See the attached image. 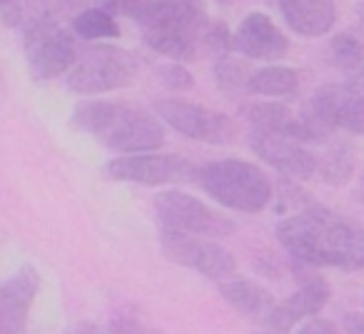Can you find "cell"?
<instances>
[{
  "instance_id": "1",
  "label": "cell",
  "mask_w": 364,
  "mask_h": 334,
  "mask_svg": "<svg viewBox=\"0 0 364 334\" xmlns=\"http://www.w3.org/2000/svg\"><path fill=\"white\" fill-rule=\"evenodd\" d=\"M282 247L307 267L357 272L364 267V227L327 208H307L277 225Z\"/></svg>"
},
{
  "instance_id": "2",
  "label": "cell",
  "mask_w": 364,
  "mask_h": 334,
  "mask_svg": "<svg viewBox=\"0 0 364 334\" xmlns=\"http://www.w3.org/2000/svg\"><path fill=\"white\" fill-rule=\"evenodd\" d=\"M100 8L137 23L147 48L170 60H193L210 28L203 0H102Z\"/></svg>"
},
{
  "instance_id": "3",
  "label": "cell",
  "mask_w": 364,
  "mask_h": 334,
  "mask_svg": "<svg viewBox=\"0 0 364 334\" xmlns=\"http://www.w3.org/2000/svg\"><path fill=\"white\" fill-rule=\"evenodd\" d=\"M73 127L122 155L152 152L165 142V127L155 115L110 100L77 102L73 110Z\"/></svg>"
},
{
  "instance_id": "4",
  "label": "cell",
  "mask_w": 364,
  "mask_h": 334,
  "mask_svg": "<svg viewBox=\"0 0 364 334\" xmlns=\"http://www.w3.org/2000/svg\"><path fill=\"white\" fill-rule=\"evenodd\" d=\"M11 26H23V41H26V60L36 80H55L68 75L77 60L75 33L58 26V21L36 6H16L6 13Z\"/></svg>"
},
{
  "instance_id": "5",
  "label": "cell",
  "mask_w": 364,
  "mask_h": 334,
  "mask_svg": "<svg viewBox=\"0 0 364 334\" xmlns=\"http://www.w3.org/2000/svg\"><path fill=\"white\" fill-rule=\"evenodd\" d=\"M195 180L215 203L237 212H262L272 200V183L262 167L237 157L208 162L198 170Z\"/></svg>"
},
{
  "instance_id": "6",
  "label": "cell",
  "mask_w": 364,
  "mask_h": 334,
  "mask_svg": "<svg viewBox=\"0 0 364 334\" xmlns=\"http://www.w3.org/2000/svg\"><path fill=\"white\" fill-rule=\"evenodd\" d=\"M140 72V63L125 48L90 45L77 55L75 65L65 75L68 90L80 95H102L127 87Z\"/></svg>"
},
{
  "instance_id": "7",
  "label": "cell",
  "mask_w": 364,
  "mask_h": 334,
  "mask_svg": "<svg viewBox=\"0 0 364 334\" xmlns=\"http://www.w3.org/2000/svg\"><path fill=\"white\" fill-rule=\"evenodd\" d=\"M155 215L162 230L182 235H200V237H225L232 235L235 222L228 215L218 212L195 195L182 190H167L155 198Z\"/></svg>"
},
{
  "instance_id": "8",
  "label": "cell",
  "mask_w": 364,
  "mask_h": 334,
  "mask_svg": "<svg viewBox=\"0 0 364 334\" xmlns=\"http://www.w3.org/2000/svg\"><path fill=\"white\" fill-rule=\"evenodd\" d=\"M160 244H162V254L170 262L193 269V272H200L210 279H218V282L230 279L235 274V269H237L232 252L210 237L162 230Z\"/></svg>"
},
{
  "instance_id": "9",
  "label": "cell",
  "mask_w": 364,
  "mask_h": 334,
  "mask_svg": "<svg viewBox=\"0 0 364 334\" xmlns=\"http://www.w3.org/2000/svg\"><path fill=\"white\" fill-rule=\"evenodd\" d=\"M155 112L172 130L198 142L225 145V142L235 140V132H237L235 120H230L225 112L210 110V107L198 105V102L167 97V100L155 102Z\"/></svg>"
},
{
  "instance_id": "10",
  "label": "cell",
  "mask_w": 364,
  "mask_h": 334,
  "mask_svg": "<svg viewBox=\"0 0 364 334\" xmlns=\"http://www.w3.org/2000/svg\"><path fill=\"white\" fill-rule=\"evenodd\" d=\"M107 175L120 183L135 185H175L195 178L198 170L180 155L165 152H137V155H120L117 160L107 162Z\"/></svg>"
},
{
  "instance_id": "11",
  "label": "cell",
  "mask_w": 364,
  "mask_h": 334,
  "mask_svg": "<svg viewBox=\"0 0 364 334\" xmlns=\"http://www.w3.org/2000/svg\"><path fill=\"white\" fill-rule=\"evenodd\" d=\"M329 302V284L317 272H309L307 264H302L299 272V287L287 299L277 302L264 319V327L269 334H287L297 322H304L309 317H317L319 309Z\"/></svg>"
},
{
  "instance_id": "12",
  "label": "cell",
  "mask_w": 364,
  "mask_h": 334,
  "mask_svg": "<svg viewBox=\"0 0 364 334\" xmlns=\"http://www.w3.org/2000/svg\"><path fill=\"white\" fill-rule=\"evenodd\" d=\"M250 147L262 162L272 165L282 175L294 180H309L317 175L319 155H314L304 142L287 135H274V132H250Z\"/></svg>"
},
{
  "instance_id": "13",
  "label": "cell",
  "mask_w": 364,
  "mask_h": 334,
  "mask_svg": "<svg viewBox=\"0 0 364 334\" xmlns=\"http://www.w3.org/2000/svg\"><path fill=\"white\" fill-rule=\"evenodd\" d=\"M232 50L250 60L274 63L289 50V41L264 13H247L232 33Z\"/></svg>"
},
{
  "instance_id": "14",
  "label": "cell",
  "mask_w": 364,
  "mask_h": 334,
  "mask_svg": "<svg viewBox=\"0 0 364 334\" xmlns=\"http://www.w3.org/2000/svg\"><path fill=\"white\" fill-rule=\"evenodd\" d=\"M38 289L41 277L31 264L13 272L0 284V334H26Z\"/></svg>"
},
{
  "instance_id": "15",
  "label": "cell",
  "mask_w": 364,
  "mask_h": 334,
  "mask_svg": "<svg viewBox=\"0 0 364 334\" xmlns=\"http://www.w3.org/2000/svg\"><path fill=\"white\" fill-rule=\"evenodd\" d=\"M287 28L302 38H322L337 23V0H277Z\"/></svg>"
},
{
  "instance_id": "16",
  "label": "cell",
  "mask_w": 364,
  "mask_h": 334,
  "mask_svg": "<svg viewBox=\"0 0 364 334\" xmlns=\"http://www.w3.org/2000/svg\"><path fill=\"white\" fill-rule=\"evenodd\" d=\"M220 294L232 304L237 312L247 314V317L257 319V322L264 324V319L269 317L274 302V297L267 292L264 287H259L252 279H242V277H230L220 282Z\"/></svg>"
},
{
  "instance_id": "17",
  "label": "cell",
  "mask_w": 364,
  "mask_h": 334,
  "mask_svg": "<svg viewBox=\"0 0 364 334\" xmlns=\"http://www.w3.org/2000/svg\"><path fill=\"white\" fill-rule=\"evenodd\" d=\"M299 75L297 70L284 65H269L257 72H250L247 90L262 97H292L297 95Z\"/></svg>"
},
{
  "instance_id": "18",
  "label": "cell",
  "mask_w": 364,
  "mask_h": 334,
  "mask_svg": "<svg viewBox=\"0 0 364 334\" xmlns=\"http://www.w3.org/2000/svg\"><path fill=\"white\" fill-rule=\"evenodd\" d=\"M73 33L82 41H107L120 36V26L117 18L105 8H87L73 21Z\"/></svg>"
},
{
  "instance_id": "19",
  "label": "cell",
  "mask_w": 364,
  "mask_h": 334,
  "mask_svg": "<svg viewBox=\"0 0 364 334\" xmlns=\"http://www.w3.org/2000/svg\"><path fill=\"white\" fill-rule=\"evenodd\" d=\"M354 170V160H352V150L344 142H337V145L327 147L324 155H319V167L317 175H322V180L332 185H344L349 178H352Z\"/></svg>"
},
{
  "instance_id": "20",
  "label": "cell",
  "mask_w": 364,
  "mask_h": 334,
  "mask_svg": "<svg viewBox=\"0 0 364 334\" xmlns=\"http://www.w3.org/2000/svg\"><path fill=\"white\" fill-rule=\"evenodd\" d=\"M329 55H332L337 68H342V70H347V72H354L364 63V45L354 36L342 33V36H337L329 43Z\"/></svg>"
},
{
  "instance_id": "21",
  "label": "cell",
  "mask_w": 364,
  "mask_h": 334,
  "mask_svg": "<svg viewBox=\"0 0 364 334\" xmlns=\"http://www.w3.org/2000/svg\"><path fill=\"white\" fill-rule=\"evenodd\" d=\"M339 127L364 137V92H354L347 87L342 107H339Z\"/></svg>"
},
{
  "instance_id": "22",
  "label": "cell",
  "mask_w": 364,
  "mask_h": 334,
  "mask_svg": "<svg viewBox=\"0 0 364 334\" xmlns=\"http://www.w3.org/2000/svg\"><path fill=\"white\" fill-rule=\"evenodd\" d=\"M215 80H218L223 92H235V90H242V87L247 90L250 72L245 70L242 63H235L225 55L218 58V63H215Z\"/></svg>"
},
{
  "instance_id": "23",
  "label": "cell",
  "mask_w": 364,
  "mask_h": 334,
  "mask_svg": "<svg viewBox=\"0 0 364 334\" xmlns=\"http://www.w3.org/2000/svg\"><path fill=\"white\" fill-rule=\"evenodd\" d=\"M110 334H165L160 327L150 324L147 319L137 317V314H120L112 319Z\"/></svg>"
},
{
  "instance_id": "24",
  "label": "cell",
  "mask_w": 364,
  "mask_h": 334,
  "mask_svg": "<svg viewBox=\"0 0 364 334\" xmlns=\"http://www.w3.org/2000/svg\"><path fill=\"white\" fill-rule=\"evenodd\" d=\"M160 75H162V82H165L167 87H172V90H190L195 82L190 70L182 65H162Z\"/></svg>"
},
{
  "instance_id": "25",
  "label": "cell",
  "mask_w": 364,
  "mask_h": 334,
  "mask_svg": "<svg viewBox=\"0 0 364 334\" xmlns=\"http://www.w3.org/2000/svg\"><path fill=\"white\" fill-rule=\"evenodd\" d=\"M294 334H339V332H337V327H334V322H329V319L309 317L299 324V329Z\"/></svg>"
},
{
  "instance_id": "26",
  "label": "cell",
  "mask_w": 364,
  "mask_h": 334,
  "mask_svg": "<svg viewBox=\"0 0 364 334\" xmlns=\"http://www.w3.org/2000/svg\"><path fill=\"white\" fill-rule=\"evenodd\" d=\"M344 327H347L349 334H364V314H347Z\"/></svg>"
},
{
  "instance_id": "27",
  "label": "cell",
  "mask_w": 364,
  "mask_h": 334,
  "mask_svg": "<svg viewBox=\"0 0 364 334\" xmlns=\"http://www.w3.org/2000/svg\"><path fill=\"white\" fill-rule=\"evenodd\" d=\"M347 87H349V90H354V92H364V63L354 72H349Z\"/></svg>"
},
{
  "instance_id": "28",
  "label": "cell",
  "mask_w": 364,
  "mask_h": 334,
  "mask_svg": "<svg viewBox=\"0 0 364 334\" xmlns=\"http://www.w3.org/2000/svg\"><path fill=\"white\" fill-rule=\"evenodd\" d=\"M16 6H18V0H0V11H3V13L13 11Z\"/></svg>"
},
{
  "instance_id": "29",
  "label": "cell",
  "mask_w": 364,
  "mask_h": 334,
  "mask_svg": "<svg viewBox=\"0 0 364 334\" xmlns=\"http://www.w3.org/2000/svg\"><path fill=\"white\" fill-rule=\"evenodd\" d=\"M0 87H3V77H0Z\"/></svg>"
},
{
  "instance_id": "30",
  "label": "cell",
  "mask_w": 364,
  "mask_h": 334,
  "mask_svg": "<svg viewBox=\"0 0 364 334\" xmlns=\"http://www.w3.org/2000/svg\"><path fill=\"white\" fill-rule=\"evenodd\" d=\"M259 334H269V332H259Z\"/></svg>"
}]
</instances>
